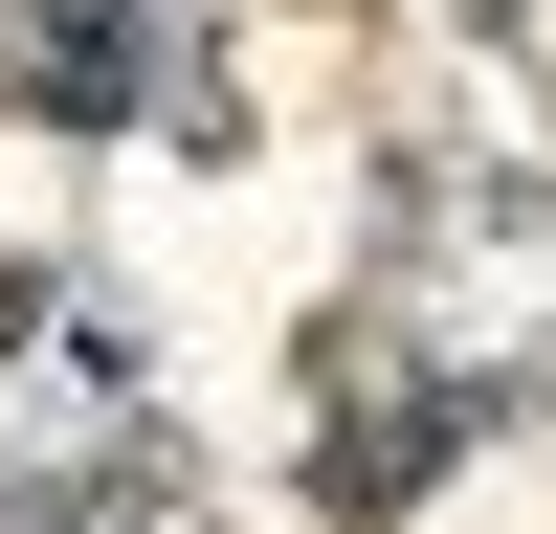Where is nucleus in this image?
Instances as JSON below:
<instances>
[{
	"label": "nucleus",
	"instance_id": "nucleus-1",
	"mask_svg": "<svg viewBox=\"0 0 556 534\" xmlns=\"http://www.w3.org/2000/svg\"><path fill=\"white\" fill-rule=\"evenodd\" d=\"M23 89H45L67 134H112V112H134V0H23Z\"/></svg>",
	"mask_w": 556,
	"mask_h": 534
}]
</instances>
